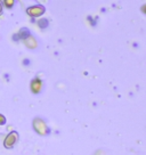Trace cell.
Returning a JSON list of instances; mask_svg holds the SVG:
<instances>
[{
    "mask_svg": "<svg viewBox=\"0 0 146 155\" xmlns=\"http://www.w3.org/2000/svg\"><path fill=\"white\" fill-rule=\"evenodd\" d=\"M1 13H2V5L0 4V15H1Z\"/></svg>",
    "mask_w": 146,
    "mask_h": 155,
    "instance_id": "cell-8",
    "label": "cell"
},
{
    "mask_svg": "<svg viewBox=\"0 0 146 155\" xmlns=\"http://www.w3.org/2000/svg\"><path fill=\"white\" fill-rule=\"evenodd\" d=\"M32 127H33L35 132H37L38 135H40V136H46V135L49 132L47 123H46L42 119H40V118H35V120H33Z\"/></svg>",
    "mask_w": 146,
    "mask_h": 155,
    "instance_id": "cell-1",
    "label": "cell"
},
{
    "mask_svg": "<svg viewBox=\"0 0 146 155\" xmlns=\"http://www.w3.org/2000/svg\"><path fill=\"white\" fill-rule=\"evenodd\" d=\"M15 5V0H4V6L7 8H13Z\"/></svg>",
    "mask_w": 146,
    "mask_h": 155,
    "instance_id": "cell-6",
    "label": "cell"
},
{
    "mask_svg": "<svg viewBox=\"0 0 146 155\" xmlns=\"http://www.w3.org/2000/svg\"><path fill=\"white\" fill-rule=\"evenodd\" d=\"M5 123H6V118L2 114H0V126H4Z\"/></svg>",
    "mask_w": 146,
    "mask_h": 155,
    "instance_id": "cell-7",
    "label": "cell"
},
{
    "mask_svg": "<svg viewBox=\"0 0 146 155\" xmlns=\"http://www.w3.org/2000/svg\"><path fill=\"white\" fill-rule=\"evenodd\" d=\"M18 141V132L16 131H12L6 136L5 140H4V146L6 148H12L14 145Z\"/></svg>",
    "mask_w": 146,
    "mask_h": 155,
    "instance_id": "cell-2",
    "label": "cell"
},
{
    "mask_svg": "<svg viewBox=\"0 0 146 155\" xmlns=\"http://www.w3.org/2000/svg\"><path fill=\"white\" fill-rule=\"evenodd\" d=\"M30 88L33 94H39L42 89V81L39 78H35L30 83Z\"/></svg>",
    "mask_w": 146,
    "mask_h": 155,
    "instance_id": "cell-4",
    "label": "cell"
},
{
    "mask_svg": "<svg viewBox=\"0 0 146 155\" xmlns=\"http://www.w3.org/2000/svg\"><path fill=\"white\" fill-rule=\"evenodd\" d=\"M45 7L42 5H35V6H31L26 9V13L30 17H40L45 13Z\"/></svg>",
    "mask_w": 146,
    "mask_h": 155,
    "instance_id": "cell-3",
    "label": "cell"
},
{
    "mask_svg": "<svg viewBox=\"0 0 146 155\" xmlns=\"http://www.w3.org/2000/svg\"><path fill=\"white\" fill-rule=\"evenodd\" d=\"M24 43H25V46L27 48H30V49H35L37 47H38V42H37V40L35 39V37H32V35L27 34L24 38Z\"/></svg>",
    "mask_w": 146,
    "mask_h": 155,
    "instance_id": "cell-5",
    "label": "cell"
}]
</instances>
